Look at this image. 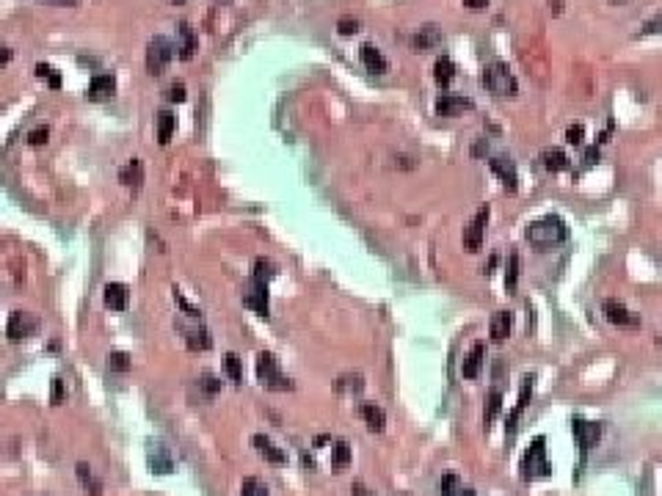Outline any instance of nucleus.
<instances>
[{"label":"nucleus","instance_id":"412c9836","mask_svg":"<svg viewBox=\"0 0 662 496\" xmlns=\"http://www.w3.org/2000/svg\"><path fill=\"white\" fill-rule=\"evenodd\" d=\"M119 182L122 185H127V188H141V182H144V166H141V160L133 158L122 171H119Z\"/></svg>","mask_w":662,"mask_h":496},{"label":"nucleus","instance_id":"473e14b6","mask_svg":"<svg viewBox=\"0 0 662 496\" xmlns=\"http://www.w3.org/2000/svg\"><path fill=\"white\" fill-rule=\"evenodd\" d=\"M149 463H152V472H158V474H169L171 469H174L171 458L166 455V450H163V447H155V455L149 458Z\"/></svg>","mask_w":662,"mask_h":496},{"label":"nucleus","instance_id":"bb28decb","mask_svg":"<svg viewBox=\"0 0 662 496\" xmlns=\"http://www.w3.org/2000/svg\"><path fill=\"white\" fill-rule=\"evenodd\" d=\"M434 77L439 86H447L453 77H456V64L450 58H439L434 64Z\"/></svg>","mask_w":662,"mask_h":496},{"label":"nucleus","instance_id":"7c9ffc66","mask_svg":"<svg viewBox=\"0 0 662 496\" xmlns=\"http://www.w3.org/2000/svg\"><path fill=\"white\" fill-rule=\"evenodd\" d=\"M348 463H351V447H348V441H337L331 450V469L343 472Z\"/></svg>","mask_w":662,"mask_h":496},{"label":"nucleus","instance_id":"2f4dec72","mask_svg":"<svg viewBox=\"0 0 662 496\" xmlns=\"http://www.w3.org/2000/svg\"><path fill=\"white\" fill-rule=\"evenodd\" d=\"M224 370H227L229 381L235 386L243 384V364H240V359H237L235 353H229L227 359H224Z\"/></svg>","mask_w":662,"mask_h":496},{"label":"nucleus","instance_id":"ea45409f","mask_svg":"<svg viewBox=\"0 0 662 496\" xmlns=\"http://www.w3.org/2000/svg\"><path fill=\"white\" fill-rule=\"evenodd\" d=\"M47 138H50V130L47 127H36V130L28 133V144L31 146H42V144H47Z\"/></svg>","mask_w":662,"mask_h":496},{"label":"nucleus","instance_id":"ddd939ff","mask_svg":"<svg viewBox=\"0 0 662 496\" xmlns=\"http://www.w3.org/2000/svg\"><path fill=\"white\" fill-rule=\"evenodd\" d=\"M483 359H486V345H483V342H475V345H472V350H469V356H466L464 364H461V375H464L466 381L478 378L480 370H483Z\"/></svg>","mask_w":662,"mask_h":496},{"label":"nucleus","instance_id":"20e7f679","mask_svg":"<svg viewBox=\"0 0 662 496\" xmlns=\"http://www.w3.org/2000/svg\"><path fill=\"white\" fill-rule=\"evenodd\" d=\"M257 378L262 381V386H268V389H274V392H290V389H296V384L279 370L274 353H260V356H257Z\"/></svg>","mask_w":662,"mask_h":496},{"label":"nucleus","instance_id":"9d476101","mask_svg":"<svg viewBox=\"0 0 662 496\" xmlns=\"http://www.w3.org/2000/svg\"><path fill=\"white\" fill-rule=\"evenodd\" d=\"M243 303L254 309L260 317H268L271 315V303H268V284L262 281H252V287L243 293Z\"/></svg>","mask_w":662,"mask_h":496},{"label":"nucleus","instance_id":"aec40b11","mask_svg":"<svg viewBox=\"0 0 662 496\" xmlns=\"http://www.w3.org/2000/svg\"><path fill=\"white\" fill-rule=\"evenodd\" d=\"M114 91H116V77H114V75H94L92 83H89V97H92V99L111 97Z\"/></svg>","mask_w":662,"mask_h":496},{"label":"nucleus","instance_id":"603ef678","mask_svg":"<svg viewBox=\"0 0 662 496\" xmlns=\"http://www.w3.org/2000/svg\"><path fill=\"white\" fill-rule=\"evenodd\" d=\"M45 3H58V6H78L80 0H45Z\"/></svg>","mask_w":662,"mask_h":496},{"label":"nucleus","instance_id":"a19ab883","mask_svg":"<svg viewBox=\"0 0 662 496\" xmlns=\"http://www.w3.org/2000/svg\"><path fill=\"white\" fill-rule=\"evenodd\" d=\"M174 301H177V306H180V309H183L188 317H193V320H199V317H202V312H199L196 306H191V303H188V301H185V298L177 293V290H174Z\"/></svg>","mask_w":662,"mask_h":496},{"label":"nucleus","instance_id":"c03bdc74","mask_svg":"<svg viewBox=\"0 0 662 496\" xmlns=\"http://www.w3.org/2000/svg\"><path fill=\"white\" fill-rule=\"evenodd\" d=\"M64 397H67V392H64V381H61V378H53V406H61V403H64Z\"/></svg>","mask_w":662,"mask_h":496},{"label":"nucleus","instance_id":"8fccbe9b","mask_svg":"<svg viewBox=\"0 0 662 496\" xmlns=\"http://www.w3.org/2000/svg\"><path fill=\"white\" fill-rule=\"evenodd\" d=\"M11 61V50L9 47H0V67H6Z\"/></svg>","mask_w":662,"mask_h":496},{"label":"nucleus","instance_id":"9b49d317","mask_svg":"<svg viewBox=\"0 0 662 496\" xmlns=\"http://www.w3.org/2000/svg\"><path fill=\"white\" fill-rule=\"evenodd\" d=\"M489 166H491V171L503 180V185L508 190H516V188H519V174H516V166H513V160L511 158L494 155V158H489Z\"/></svg>","mask_w":662,"mask_h":496},{"label":"nucleus","instance_id":"c756f323","mask_svg":"<svg viewBox=\"0 0 662 496\" xmlns=\"http://www.w3.org/2000/svg\"><path fill=\"white\" fill-rule=\"evenodd\" d=\"M500 408H503V394H500L497 389H491V392H489V400H486V411H483V422H486V428L497 419Z\"/></svg>","mask_w":662,"mask_h":496},{"label":"nucleus","instance_id":"3c124183","mask_svg":"<svg viewBox=\"0 0 662 496\" xmlns=\"http://www.w3.org/2000/svg\"><path fill=\"white\" fill-rule=\"evenodd\" d=\"M351 491H353V496H370V491H367L362 482H353V488H351Z\"/></svg>","mask_w":662,"mask_h":496},{"label":"nucleus","instance_id":"f704fd0d","mask_svg":"<svg viewBox=\"0 0 662 496\" xmlns=\"http://www.w3.org/2000/svg\"><path fill=\"white\" fill-rule=\"evenodd\" d=\"M78 477H80V482L86 485V488H92V494L94 496H100V482H94V477H92V466L89 463H78Z\"/></svg>","mask_w":662,"mask_h":496},{"label":"nucleus","instance_id":"423d86ee","mask_svg":"<svg viewBox=\"0 0 662 496\" xmlns=\"http://www.w3.org/2000/svg\"><path fill=\"white\" fill-rule=\"evenodd\" d=\"M489 215H491V210H489V204H486V207H480L478 212H475V218L466 224L464 237H461V243H464V251H466V254H478L480 248H483V234H486Z\"/></svg>","mask_w":662,"mask_h":496},{"label":"nucleus","instance_id":"393cba45","mask_svg":"<svg viewBox=\"0 0 662 496\" xmlns=\"http://www.w3.org/2000/svg\"><path fill=\"white\" fill-rule=\"evenodd\" d=\"M177 50H180V58H183V61H191L193 53H196V36H193V31H191V25L188 23L180 25V45H177Z\"/></svg>","mask_w":662,"mask_h":496},{"label":"nucleus","instance_id":"09e8293b","mask_svg":"<svg viewBox=\"0 0 662 496\" xmlns=\"http://www.w3.org/2000/svg\"><path fill=\"white\" fill-rule=\"evenodd\" d=\"M464 6L472 9V11H478V9H486V6H489V0H464Z\"/></svg>","mask_w":662,"mask_h":496},{"label":"nucleus","instance_id":"f257e3e1","mask_svg":"<svg viewBox=\"0 0 662 496\" xmlns=\"http://www.w3.org/2000/svg\"><path fill=\"white\" fill-rule=\"evenodd\" d=\"M525 237L535 251H552L569 240V226L560 215H544V218L527 224Z\"/></svg>","mask_w":662,"mask_h":496},{"label":"nucleus","instance_id":"e433bc0d","mask_svg":"<svg viewBox=\"0 0 662 496\" xmlns=\"http://www.w3.org/2000/svg\"><path fill=\"white\" fill-rule=\"evenodd\" d=\"M243 496H268V488L257 477H246L243 480Z\"/></svg>","mask_w":662,"mask_h":496},{"label":"nucleus","instance_id":"6e6552de","mask_svg":"<svg viewBox=\"0 0 662 496\" xmlns=\"http://www.w3.org/2000/svg\"><path fill=\"white\" fill-rule=\"evenodd\" d=\"M39 328V320L31 317L28 312H11L9 317V325H6V334L11 342H20V339H28L31 334H36Z\"/></svg>","mask_w":662,"mask_h":496},{"label":"nucleus","instance_id":"a211bd4d","mask_svg":"<svg viewBox=\"0 0 662 496\" xmlns=\"http://www.w3.org/2000/svg\"><path fill=\"white\" fill-rule=\"evenodd\" d=\"M252 444L257 447V452H260L265 460H271V463H287V455L279 450L271 438H265V436H254Z\"/></svg>","mask_w":662,"mask_h":496},{"label":"nucleus","instance_id":"f3484780","mask_svg":"<svg viewBox=\"0 0 662 496\" xmlns=\"http://www.w3.org/2000/svg\"><path fill=\"white\" fill-rule=\"evenodd\" d=\"M127 301H130V293L124 284H108L105 287V306L114 309V312H124L127 309Z\"/></svg>","mask_w":662,"mask_h":496},{"label":"nucleus","instance_id":"0eeeda50","mask_svg":"<svg viewBox=\"0 0 662 496\" xmlns=\"http://www.w3.org/2000/svg\"><path fill=\"white\" fill-rule=\"evenodd\" d=\"M602 315L607 317V323H613L618 328H640V315L629 312V309H626L621 301H616V298H607V301L602 303Z\"/></svg>","mask_w":662,"mask_h":496},{"label":"nucleus","instance_id":"5701e85b","mask_svg":"<svg viewBox=\"0 0 662 496\" xmlns=\"http://www.w3.org/2000/svg\"><path fill=\"white\" fill-rule=\"evenodd\" d=\"M541 160H544V168L547 171H552V174H557V171H566L571 163H569V155L563 152V149H547L544 155H541Z\"/></svg>","mask_w":662,"mask_h":496},{"label":"nucleus","instance_id":"f03ea898","mask_svg":"<svg viewBox=\"0 0 662 496\" xmlns=\"http://www.w3.org/2000/svg\"><path fill=\"white\" fill-rule=\"evenodd\" d=\"M483 86L491 94H497V97H513L519 91V83H516L513 72L505 61H491L489 67L483 69Z\"/></svg>","mask_w":662,"mask_h":496},{"label":"nucleus","instance_id":"dca6fc26","mask_svg":"<svg viewBox=\"0 0 662 496\" xmlns=\"http://www.w3.org/2000/svg\"><path fill=\"white\" fill-rule=\"evenodd\" d=\"M359 58H362V64H365L370 72H375V75H381V72H387L389 69L387 58L381 55V50H378V47H373V45H362Z\"/></svg>","mask_w":662,"mask_h":496},{"label":"nucleus","instance_id":"6ab92c4d","mask_svg":"<svg viewBox=\"0 0 662 496\" xmlns=\"http://www.w3.org/2000/svg\"><path fill=\"white\" fill-rule=\"evenodd\" d=\"M359 414H362V419H365L367 428L373 430V433H381V430L387 428V414L375 403H365V406L359 408Z\"/></svg>","mask_w":662,"mask_h":496},{"label":"nucleus","instance_id":"79ce46f5","mask_svg":"<svg viewBox=\"0 0 662 496\" xmlns=\"http://www.w3.org/2000/svg\"><path fill=\"white\" fill-rule=\"evenodd\" d=\"M337 31H340L343 36H353V33L359 31V20H351V17H343V20L337 23Z\"/></svg>","mask_w":662,"mask_h":496},{"label":"nucleus","instance_id":"c85d7f7f","mask_svg":"<svg viewBox=\"0 0 662 496\" xmlns=\"http://www.w3.org/2000/svg\"><path fill=\"white\" fill-rule=\"evenodd\" d=\"M516 284H519V254L513 251L508 257V265H505V290L516 293Z\"/></svg>","mask_w":662,"mask_h":496},{"label":"nucleus","instance_id":"cd10ccee","mask_svg":"<svg viewBox=\"0 0 662 496\" xmlns=\"http://www.w3.org/2000/svg\"><path fill=\"white\" fill-rule=\"evenodd\" d=\"M185 342H188V347H191V350H210V347H213V337H210V331H205V328H193V331H188Z\"/></svg>","mask_w":662,"mask_h":496},{"label":"nucleus","instance_id":"2eb2a0df","mask_svg":"<svg viewBox=\"0 0 662 496\" xmlns=\"http://www.w3.org/2000/svg\"><path fill=\"white\" fill-rule=\"evenodd\" d=\"M511 328H513V315L511 312H494V317H491V323H489V334H491V339L494 342H505V339L511 337Z\"/></svg>","mask_w":662,"mask_h":496},{"label":"nucleus","instance_id":"f8f14e48","mask_svg":"<svg viewBox=\"0 0 662 496\" xmlns=\"http://www.w3.org/2000/svg\"><path fill=\"white\" fill-rule=\"evenodd\" d=\"M469 108H472V99L458 97V94H442V97L436 99V113H439V116H447V119L469 111Z\"/></svg>","mask_w":662,"mask_h":496},{"label":"nucleus","instance_id":"49530a36","mask_svg":"<svg viewBox=\"0 0 662 496\" xmlns=\"http://www.w3.org/2000/svg\"><path fill=\"white\" fill-rule=\"evenodd\" d=\"M582 136H585V127H582V124H574V127H569V133H566V141L574 144V146H580V144H582Z\"/></svg>","mask_w":662,"mask_h":496},{"label":"nucleus","instance_id":"c9c22d12","mask_svg":"<svg viewBox=\"0 0 662 496\" xmlns=\"http://www.w3.org/2000/svg\"><path fill=\"white\" fill-rule=\"evenodd\" d=\"M108 367H111L114 372H127V370L133 367V361H130V356H127V353L116 350V353H111V356H108Z\"/></svg>","mask_w":662,"mask_h":496},{"label":"nucleus","instance_id":"de8ad7c7","mask_svg":"<svg viewBox=\"0 0 662 496\" xmlns=\"http://www.w3.org/2000/svg\"><path fill=\"white\" fill-rule=\"evenodd\" d=\"M169 99H171V102H185V86L183 83H174V86L169 89Z\"/></svg>","mask_w":662,"mask_h":496},{"label":"nucleus","instance_id":"39448f33","mask_svg":"<svg viewBox=\"0 0 662 496\" xmlns=\"http://www.w3.org/2000/svg\"><path fill=\"white\" fill-rule=\"evenodd\" d=\"M174 53H177V45H174L171 39L155 36V39L149 42V47H146V69H149L152 75H160L163 69L169 67V61L174 58Z\"/></svg>","mask_w":662,"mask_h":496},{"label":"nucleus","instance_id":"7ed1b4c3","mask_svg":"<svg viewBox=\"0 0 662 496\" xmlns=\"http://www.w3.org/2000/svg\"><path fill=\"white\" fill-rule=\"evenodd\" d=\"M549 472H552V466H549L547 460V438L535 436L533 444L522 455V477L525 480H535V477H547Z\"/></svg>","mask_w":662,"mask_h":496},{"label":"nucleus","instance_id":"4c0bfd02","mask_svg":"<svg viewBox=\"0 0 662 496\" xmlns=\"http://www.w3.org/2000/svg\"><path fill=\"white\" fill-rule=\"evenodd\" d=\"M199 389L205 392L207 397H215V394L221 392V381L213 378V375H202V378H199Z\"/></svg>","mask_w":662,"mask_h":496},{"label":"nucleus","instance_id":"4468645a","mask_svg":"<svg viewBox=\"0 0 662 496\" xmlns=\"http://www.w3.org/2000/svg\"><path fill=\"white\" fill-rule=\"evenodd\" d=\"M533 386H535V375H525V381H522V392H519V403H516V408H513V414L508 416V433H513L516 430V422H519V416H522V411L527 408V403H530V397H533Z\"/></svg>","mask_w":662,"mask_h":496},{"label":"nucleus","instance_id":"37998d69","mask_svg":"<svg viewBox=\"0 0 662 496\" xmlns=\"http://www.w3.org/2000/svg\"><path fill=\"white\" fill-rule=\"evenodd\" d=\"M643 36H648V33H662V11L660 14H654L648 23L643 25V31H640Z\"/></svg>","mask_w":662,"mask_h":496},{"label":"nucleus","instance_id":"1a4fd4ad","mask_svg":"<svg viewBox=\"0 0 662 496\" xmlns=\"http://www.w3.org/2000/svg\"><path fill=\"white\" fill-rule=\"evenodd\" d=\"M571 430H574V438H577V444H580V450L582 452H588L591 447H596V441L602 438V425L585 422V419H580V416H574Z\"/></svg>","mask_w":662,"mask_h":496},{"label":"nucleus","instance_id":"b1692460","mask_svg":"<svg viewBox=\"0 0 662 496\" xmlns=\"http://www.w3.org/2000/svg\"><path fill=\"white\" fill-rule=\"evenodd\" d=\"M439 491H442V496H478L472 488H464V482L458 480L456 474H447V477H442V482H439Z\"/></svg>","mask_w":662,"mask_h":496},{"label":"nucleus","instance_id":"a878e982","mask_svg":"<svg viewBox=\"0 0 662 496\" xmlns=\"http://www.w3.org/2000/svg\"><path fill=\"white\" fill-rule=\"evenodd\" d=\"M177 130V116L171 111H160L158 113V141L160 144H169L171 136Z\"/></svg>","mask_w":662,"mask_h":496},{"label":"nucleus","instance_id":"72a5a7b5","mask_svg":"<svg viewBox=\"0 0 662 496\" xmlns=\"http://www.w3.org/2000/svg\"><path fill=\"white\" fill-rule=\"evenodd\" d=\"M274 276H276L274 262H268V259H257V262H254V281H262V284H268Z\"/></svg>","mask_w":662,"mask_h":496},{"label":"nucleus","instance_id":"4be33fe9","mask_svg":"<svg viewBox=\"0 0 662 496\" xmlns=\"http://www.w3.org/2000/svg\"><path fill=\"white\" fill-rule=\"evenodd\" d=\"M439 42H442V33L436 31L434 25H425V28H420V33L411 39V47H414V50H434Z\"/></svg>","mask_w":662,"mask_h":496},{"label":"nucleus","instance_id":"58836bf2","mask_svg":"<svg viewBox=\"0 0 662 496\" xmlns=\"http://www.w3.org/2000/svg\"><path fill=\"white\" fill-rule=\"evenodd\" d=\"M36 75H39V77H47L53 89H58V86H61V77L55 75V69H50L47 64H36Z\"/></svg>","mask_w":662,"mask_h":496},{"label":"nucleus","instance_id":"a18cd8bd","mask_svg":"<svg viewBox=\"0 0 662 496\" xmlns=\"http://www.w3.org/2000/svg\"><path fill=\"white\" fill-rule=\"evenodd\" d=\"M362 386H365V384H362V375H353V378L348 375V378H340L337 389H340V392H343V389H353V392H359Z\"/></svg>","mask_w":662,"mask_h":496}]
</instances>
